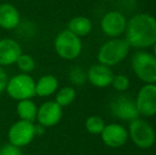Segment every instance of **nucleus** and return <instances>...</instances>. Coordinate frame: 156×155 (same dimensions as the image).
<instances>
[{
    "label": "nucleus",
    "mask_w": 156,
    "mask_h": 155,
    "mask_svg": "<svg viewBox=\"0 0 156 155\" xmlns=\"http://www.w3.org/2000/svg\"><path fill=\"white\" fill-rule=\"evenodd\" d=\"M125 39L129 47L144 49L156 43V18L141 13L133 16L126 23Z\"/></svg>",
    "instance_id": "nucleus-1"
},
{
    "label": "nucleus",
    "mask_w": 156,
    "mask_h": 155,
    "mask_svg": "<svg viewBox=\"0 0 156 155\" xmlns=\"http://www.w3.org/2000/svg\"><path fill=\"white\" fill-rule=\"evenodd\" d=\"M129 45L125 38H113L101 46L98 61L105 66H114L124 60L129 52Z\"/></svg>",
    "instance_id": "nucleus-2"
},
{
    "label": "nucleus",
    "mask_w": 156,
    "mask_h": 155,
    "mask_svg": "<svg viewBox=\"0 0 156 155\" xmlns=\"http://www.w3.org/2000/svg\"><path fill=\"white\" fill-rule=\"evenodd\" d=\"M135 75L147 84H156V56L148 52H136L132 58Z\"/></svg>",
    "instance_id": "nucleus-3"
},
{
    "label": "nucleus",
    "mask_w": 156,
    "mask_h": 155,
    "mask_svg": "<svg viewBox=\"0 0 156 155\" xmlns=\"http://www.w3.org/2000/svg\"><path fill=\"white\" fill-rule=\"evenodd\" d=\"M129 136L140 149H149L155 143L156 134L153 126L139 117L129 121Z\"/></svg>",
    "instance_id": "nucleus-4"
},
{
    "label": "nucleus",
    "mask_w": 156,
    "mask_h": 155,
    "mask_svg": "<svg viewBox=\"0 0 156 155\" xmlns=\"http://www.w3.org/2000/svg\"><path fill=\"white\" fill-rule=\"evenodd\" d=\"M54 48L64 60H74L82 51V41L79 36L69 30H64L58 34L54 41Z\"/></svg>",
    "instance_id": "nucleus-5"
},
{
    "label": "nucleus",
    "mask_w": 156,
    "mask_h": 155,
    "mask_svg": "<svg viewBox=\"0 0 156 155\" xmlns=\"http://www.w3.org/2000/svg\"><path fill=\"white\" fill-rule=\"evenodd\" d=\"M8 95L14 100L32 99L35 93V81L28 73H20L11 78L5 88Z\"/></svg>",
    "instance_id": "nucleus-6"
},
{
    "label": "nucleus",
    "mask_w": 156,
    "mask_h": 155,
    "mask_svg": "<svg viewBox=\"0 0 156 155\" xmlns=\"http://www.w3.org/2000/svg\"><path fill=\"white\" fill-rule=\"evenodd\" d=\"M35 137V124L27 120H19L10 128L8 138L10 143L16 147L28 146Z\"/></svg>",
    "instance_id": "nucleus-7"
},
{
    "label": "nucleus",
    "mask_w": 156,
    "mask_h": 155,
    "mask_svg": "<svg viewBox=\"0 0 156 155\" xmlns=\"http://www.w3.org/2000/svg\"><path fill=\"white\" fill-rule=\"evenodd\" d=\"M135 103L139 116H154L156 114V84L142 86L138 91Z\"/></svg>",
    "instance_id": "nucleus-8"
},
{
    "label": "nucleus",
    "mask_w": 156,
    "mask_h": 155,
    "mask_svg": "<svg viewBox=\"0 0 156 155\" xmlns=\"http://www.w3.org/2000/svg\"><path fill=\"white\" fill-rule=\"evenodd\" d=\"M111 111L115 117L126 121H132L139 117L135 101L125 95H120L112 100Z\"/></svg>",
    "instance_id": "nucleus-9"
},
{
    "label": "nucleus",
    "mask_w": 156,
    "mask_h": 155,
    "mask_svg": "<svg viewBox=\"0 0 156 155\" xmlns=\"http://www.w3.org/2000/svg\"><path fill=\"white\" fill-rule=\"evenodd\" d=\"M126 23V19L121 13L112 11L103 16L101 20V29L105 35L116 38L125 32Z\"/></svg>",
    "instance_id": "nucleus-10"
},
{
    "label": "nucleus",
    "mask_w": 156,
    "mask_h": 155,
    "mask_svg": "<svg viewBox=\"0 0 156 155\" xmlns=\"http://www.w3.org/2000/svg\"><path fill=\"white\" fill-rule=\"evenodd\" d=\"M63 116L62 106H60L55 101H47L41 104L37 110L36 119L39 124L45 128H50L61 121Z\"/></svg>",
    "instance_id": "nucleus-11"
},
{
    "label": "nucleus",
    "mask_w": 156,
    "mask_h": 155,
    "mask_svg": "<svg viewBox=\"0 0 156 155\" xmlns=\"http://www.w3.org/2000/svg\"><path fill=\"white\" fill-rule=\"evenodd\" d=\"M102 140L109 148H120L124 146L129 138V133L123 125L119 123H111L104 126L101 133Z\"/></svg>",
    "instance_id": "nucleus-12"
},
{
    "label": "nucleus",
    "mask_w": 156,
    "mask_h": 155,
    "mask_svg": "<svg viewBox=\"0 0 156 155\" xmlns=\"http://www.w3.org/2000/svg\"><path fill=\"white\" fill-rule=\"evenodd\" d=\"M20 54L21 47L15 39H0V66L15 64Z\"/></svg>",
    "instance_id": "nucleus-13"
},
{
    "label": "nucleus",
    "mask_w": 156,
    "mask_h": 155,
    "mask_svg": "<svg viewBox=\"0 0 156 155\" xmlns=\"http://www.w3.org/2000/svg\"><path fill=\"white\" fill-rule=\"evenodd\" d=\"M87 79L96 87L104 88L112 84L114 73L108 66L102 64H97L91 66L87 71Z\"/></svg>",
    "instance_id": "nucleus-14"
},
{
    "label": "nucleus",
    "mask_w": 156,
    "mask_h": 155,
    "mask_svg": "<svg viewBox=\"0 0 156 155\" xmlns=\"http://www.w3.org/2000/svg\"><path fill=\"white\" fill-rule=\"evenodd\" d=\"M19 23L20 14L13 4H0V28L4 30H13L18 27Z\"/></svg>",
    "instance_id": "nucleus-15"
},
{
    "label": "nucleus",
    "mask_w": 156,
    "mask_h": 155,
    "mask_svg": "<svg viewBox=\"0 0 156 155\" xmlns=\"http://www.w3.org/2000/svg\"><path fill=\"white\" fill-rule=\"evenodd\" d=\"M58 87V79L52 75H46L39 78L35 83V93L38 97H49L55 93Z\"/></svg>",
    "instance_id": "nucleus-16"
},
{
    "label": "nucleus",
    "mask_w": 156,
    "mask_h": 155,
    "mask_svg": "<svg viewBox=\"0 0 156 155\" xmlns=\"http://www.w3.org/2000/svg\"><path fill=\"white\" fill-rule=\"evenodd\" d=\"M68 30L79 37H83L88 35L91 32L93 23L90 21V19L85 16H76L68 23Z\"/></svg>",
    "instance_id": "nucleus-17"
},
{
    "label": "nucleus",
    "mask_w": 156,
    "mask_h": 155,
    "mask_svg": "<svg viewBox=\"0 0 156 155\" xmlns=\"http://www.w3.org/2000/svg\"><path fill=\"white\" fill-rule=\"evenodd\" d=\"M37 106L31 99L20 100L17 104V114L21 120L34 122L37 116Z\"/></svg>",
    "instance_id": "nucleus-18"
},
{
    "label": "nucleus",
    "mask_w": 156,
    "mask_h": 155,
    "mask_svg": "<svg viewBox=\"0 0 156 155\" xmlns=\"http://www.w3.org/2000/svg\"><path fill=\"white\" fill-rule=\"evenodd\" d=\"M76 89L71 86H65L63 88H61L58 91L55 97V102L58 104L60 106H68L74 101L76 99Z\"/></svg>",
    "instance_id": "nucleus-19"
},
{
    "label": "nucleus",
    "mask_w": 156,
    "mask_h": 155,
    "mask_svg": "<svg viewBox=\"0 0 156 155\" xmlns=\"http://www.w3.org/2000/svg\"><path fill=\"white\" fill-rule=\"evenodd\" d=\"M105 126V123L103 119L99 116H90L86 119L85 122V128H86L87 132L94 135L101 134Z\"/></svg>",
    "instance_id": "nucleus-20"
},
{
    "label": "nucleus",
    "mask_w": 156,
    "mask_h": 155,
    "mask_svg": "<svg viewBox=\"0 0 156 155\" xmlns=\"http://www.w3.org/2000/svg\"><path fill=\"white\" fill-rule=\"evenodd\" d=\"M18 68L23 71V73H29L31 71L34 70L35 68V61L29 54H23L21 53L19 55V58H17L16 63Z\"/></svg>",
    "instance_id": "nucleus-21"
},
{
    "label": "nucleus",
    "mask_w": 156,
    "mask_h": 155,
    "mask_svg": "<svg viewBox=\"0 0 156 155\" xmlns=\"http://www.w3.org/2000/svg\"><path fill=\"white\" fill-rule=\"evenodd\" d=\"M129 79L124 75H117L114 76L113 81H112V85L113 87L118 91H124L129 87Z\"/></svg>",
    "instance_id": "nucleus-22"
},
{
    "label": "nucleus",
    "mask_w": 156,
    "mask_h": 155,
    "mask_svg": "<svg viewBox=\"0 0 156 155\" xmlns=\"http://www.w3.org/2000/svg\"><path fill=\"white\" fill-rule=\"evenodd\" d=\"M87 79V76L84 71L82 70L81 68L76 67V68L72 69L70 71V80L73 84L76 85H81L85 82V80Z\"/></svg>",
    "instance_id": "nucleus-23"
},
{
    "label": "nucleus",
    "mask_w": 156,
    "mask_h": 155,
    "mask_svg": "<svg viewBox=\"0 0 156 155\" xmlns=\"http://www.w3.org/2000/svg\"><path fill=\"white\" fill-rule=\"evenodd\" d=\"M0 155H23V153L20 148L9 143L0 148Z\"/></svg>",
    "instance_id": "nucleus-24"
},
{
    "label": "nucleus",
    "mask_w": 156,
    "mask_h": 155,
    "mask_svg": "<svg viewBox=\"0 0 156 155\" xmlns=\"http://www.w3.org/2000/svg\"><path fill=\"white\" fill-rule=\"evenodd\" d=\"M8 82H9L8 73H6L5 70L0 66V93H1L2 91L5 90Z\"/></svg>",
    "instance_id": "nucleus-25"
},
{
    "label": "nucleus",
    "mask_w": 156,
    "mask_h": 155,
    "mask_svg": "<svg viewBox=\"0 0 156 155\" xmlns=\"http://www.w3.org/2000/svg\"><path fill=\"white\" fill-rule=\"evenodd\" d=\"M45 133V126H43L41 124H37L35 125V136H39V135H43Z\"/></svg>",
    "instance_id": "nucleus-26"
},
{
    "label": "nucleus",
    "mask_w": 156,
    "mask_h": 155,
    "mask_svg": "<svg viewBox=\"0 0 156 155\" xmlns=\"http://www.w3.org/2000/svg\"><path fill=\"white\" fill-rule=\"evenodd\" d=\"M153 51H154V55L156 56V43L153 45Z\"/></svg>",
    "instance_id": "nucleus-27"
}]
</instances>
